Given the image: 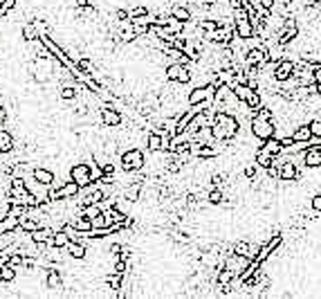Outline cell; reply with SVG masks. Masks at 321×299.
I'll list each match as a JSON object with an SVG mask.
<instances>
[{
  "label": "cell",
  "mask_w": 321,
  "mask_h": 299,
  "mask_svg": "<svg viewBox=\"0 0 321 299\" xmlns=\"http://www.w3.org/2000/svg\"><path fill=\"white\" fill-rule=\"evenodd\" d=\"M211 131H213V140L229 142V140H234L236 135H238L240 126H238V120H236L232 112H216V115H213Z\"/></svg>",
  "instance_id": "cell-1"
},
{
  "label": "cell",
  "mask_w": 321,
  "mask_h": 299,
  "mask_svg": "<svg viewBox=\"0 0 321 299\" xmlns=\"http://www.w3.org/2000/svg\"><path fill=\"white\" fill-rule=\"evenodd\" d=\"M250 128H252V135H254L256 140H261V142L274 137V133H277V126L272 124V120H263V117H258V115L252 117Z\"/></svg>",
  "instance_id": "cell-2"
},
{
  "label": "cell",
  "mask_w": 321,
  "mask_h": 299,
  "mask_svg": "<svg viewBox=\"0 0 321 299\" xmlns=\"http://www.w3.org/2000/svg\"><path fill=\"white\" fill-rule=\"evenodd\" d=\"M121 169L124 171H142L146 160H144V153L139 149H128L121 153Z\"/></svg>",
  "instance_id": "cell-3"
},
{
  "label": "cell",
  "mask_w": 321,
  "mask_h": 299,
  "mask_svg": "<svg viewBox=\"0 0 321 299\" xmlns=\"http://www.w3.org/2000/svg\"><path fill=\"white\" fill-rule=\"evenodd\" d=\"M213 95H216V86H213V83L195 86V88H191L187 101H189V106H198V104H205V101H213Z\"/></svg>",
  "instance_id": "cell-4"
},
{
  "label": "cell",
  "mask_w": 321,
  "mask_h": 299,
  "mask_svg": "<svg viewBox=\"0 0 321 299\" xmlns=\"http://www.w3.org/2000/svg\"><path fill=\"white\" fill-rule=\"evenodd\" d=\"M70 178L79 182L81 187H88V185H92V169H90V162H77L75 167L70 169Z\"/></svg>",
  "instance_id": "cell-5"
},
{
  "label": "cell",
  "mask_w": 321,
  "mask_h": 299,
  "mask_svg": "<svg viewBox=\"0 0 321 299\" xmlns=\"http://www.w3.org/2000/svg\"><path fill=\"white\" fill-rule=\"evenodd\" d=\"M294 67H297L294 61H290V59H281L279 63H274V79H277L279 83L290 81V79L294 77Z\"/></svg>",
  "instance_id": "cell-6"
},
{
  "label": "cell",
  "mask_w": 321,
  "mask_h": 299,
  "mask_svg": "<svg viewBox=\"0 0 321 299\" xmlns=\"http://www.w3.org/2000/svg\"><path fill=\"white\" fill-rule=\"evenodd\" d=\"M99 115H101L104 126H119V124H121L119 110H117L115 106H110V104H101L99 106Z\"/></svg>",
  "instance_id": "cell-7"
},
{
  "label": "cell",
  "mask_w": 321,
  "mask_h": 299,
  "mask_svg": "<svg viewBox=\"0 0 321 299\" xmlns=\"http://www.w3.org/2000/svg\"><path fill=\"white\" fill-rule=\"evenodd\" d=\"M301 176L299 167H297V162L292 160V157H288V160L283 162V167L279 169V180H285V182H290V180H297Z\"/></svg>",
  "instance_id": "cell-8"
},
{
  "label": "cell",
  "mask_w": 321,
  "mask_h": 299,
  "mask_svg": "<svg viewBox=\"0 0 321 299\" xmlns=\"http://www.w3.org/2000/svg\"><path fill=\"white\" fill-rule=\"evenodd\" d=\"M234 27H236V36L243 38V41H247V38H252V36H256V30H254V25H252L250 18L234 20Z\"/></svg>",
  "instance_id": "cell-9"
},
{
  "label": "cell",
  "mask_w": 321,
  "mask_h": 299,
  "mask_svg": "<svg viewBox=\"0 0 321 299\" xmlns=\"http://www.w3.org/2000/svg\"><path fill=\"white\" fill-rule=\"evenodd\" d=\"M279 245H281V234H274L265 245H261V247H258V255H256L254 259H256V261H261V263H263V261H267L269 255H272V252L277 250Z\"/></svg>",
  "instance_id": "cell-10"
},
{
  "label": "cell",
  "mask_w": 321,
  "mask_h": 299,
  "mask_svg": "<svg viewBox=\"0 0 321 299\" xmlns=\"http://www.w3.org/2000/svg\"><path fill=\"white\" fill-rule=\"evenodd\" d=\"M303 165H306V169L321 167V146H308L306 153H303Z\"/></svg>",
  "instance_id": "cell-11"
},
{
  "label": "cell",
  "mask_w": 321,
  "mask_h": 299,
  "mask_svg": "<svg viewBox=\"0 0 321 299\" xmlns=\"http://www.w3.org/2000/svg\"><path fill=\"white\" fill-rule=\"evenodd\" d=\"M63 284H65L63 274H61L54 266H52V268H47V277H45V286H47V288H52V290H59V288H63Z\"/></svg>",
  "instance_id": "cell-12"
},
{
  "label": "cell",
  "mask_w": 321,
  "mask_h": 299,
  "mask_svg": "<svg viewBox=\"0 0 321 299\" xmlns=\"http://www.w3.org/2000/svg\"><path fill=\"white\" fill-rule=\"evenodd\" d=\"M16 149V142H14V135L9 131H5V128H0V153L7 155L11 151Z\"/></svg>",
  "instance_id": "cell-13"
},
{
  "label": "cell",
  "mask_w": 321,
  "mask_h": 299,
  "mask_svg": "<svg viewBox=\"0 0 321 299\" xmlns=\"http://www.w3.org/2000/svg\"><path fill=\"white\" fill-rule=\"evenodd\" d=\"M20 227V216H16V214H5V218L0 221V232H14V229Z\"/></svg>",
  "instance_id": "cell-14"
},
{
  "label": "cell",
  "mask_w": 321,
  "mask_h": 299,
  "mask_svg": "<svg viewBox=\"0 0 321 299\" xmlns=\"http://www.w3.org/2000/svg\"><path fill=\"white\" fill-rule=\"evenodd\" d=\"M146 146H149V151H153V153H160V151H164V137H162L160 133L151 131L149 137H146Z\"/></svg>",
  "instance_id": "cell-15"
},
{
  "label": "cell",
  "mask_w": 321,
  "mask_h": 299,
  "mask_svg": "<svg viewBox=\"0 0 321 299\" xmlns=\"http://www.w3.org/2000/svg\"><path fill=\"white\" fill-rule=\"evenodd\" d=\"M142 187H144V182H142V180H135V182H131L126 189H124V194H121V196H124L126 200L135 202V200L139 198V194H142Z\"/></svg>",
  "instance_id": "cell-16"
},
{
  "label": "cell",
  "mask_w": 321,
  "mask_h": 299,
  "mask_svg": "<svg viewBox=\"0 0 321 299\" xmlns=\"http://www.w3.org/2000/svg\"><path fill=\"white\" fill-rule=\"evenodd\" d=\"M254 162H256V165L261 167V169H269V167H272V162H274V155L269 153L265 146H261V149L256 151V160H254Z\"/></svg>",
  "instance_id": "cell-17"
},
{
  "label": "cell",
  "mask_w": 321,
  "mask_h": 299,
  "mask_svg": "<svg viewBox=\"0 0 321 299\" xmlns=\"http://www.w3.org/2000/svg\"><path fill=\"white\" fill-rule=\"evenodd\" d=\"M292 137H294L297 142H310V140H312L310 124H299V126L294 128V133H292Z\"/></svg>",
  "instance_id": "cell-18"
},
{
  "label": "cell",
  "mask_w": 321,
  "mask_h": 299,
  "mask_svg": "<svg viewBox=\"0 0 321 299\" xmlns=\"http://www.w3.org/2000/svg\"><path fill=\"white\" fill-rule=\"evenodd\" d=\"M32 176L36 180H41V182H45V185H54V180H56L52 169H45V167H36L32 171Z\"/></svg>",
  "instance_id": "cell-19"
},
{
  "label": "cell",
  "mask_w": 321,
  "mask_h": 299,
  "mask_svg": "<svg viewBox=\"0 0 321 299\" xmlns=\"http://www.w3.org/2000/svg\"><path fill=\"white\" fill-rule=\"evenodd\" d=\"M67 255H70L72 259H86L88 245L86 243H77V241H70V245H67Z\"/></svg>",
  "instance_id": "cell-20"
},
{
  "label": "cell",
  "mask_w": 321,
  "mask_h": 299,
  "mask_svg": "<svg viewBox=\"0 0 321 299\" xmlns=\"http://www.w3.org/2000/svg\"><path fill=\"white\" fill-rule=\"evenodd\" d=\"M20 268L11 266V263H5V266H0V281H5V284H11V281L16 279V274H18Z\"/></svg>",
  "instance_id": "cell-21"
},
{
  "label": "cell",
  "mask_w": 321,
  "mask_h": 299,
  "mask_svg": "<svg viewBox=\"0 0 321 299\" xmlns=\"http://www.w3.org/2000/svg\"><path fill=\"white\" fill-rule=\"evenodd\" d=\"M52 245H56V247H63V250H67V245H70V234H67L63 227H61V229H56L54 236H52Z\"/></svg>",
  "instance_id": "cell-22"
},
{
  "label": "cell",
  "mask_w": 321,
  "mask_h": 299,
  "mask_svg": "<svg viewBox=\"0 0 321 299\" xmlns=\"http://www.w3.org/2000/svg\"><path fill=\"white\" fill-rule=\"evenodd\" d=\"M168 14H173L178 20H182V22H191V18H193L191 9H189V7H182V5H176V7H171V11H168Z\"/></svg>",
  "instance_id": "cell-23"
},
{
  "label": "cell",
  "mask_w": 321,
  "mask_h": 299,
  "mask_svg": "<svg viewBox=\"0 0 321 299\" xmlns=\"http://www.w3.org/2000/svg\"><path fill=\"white\" fill-rule=\"evenodd\" d=\"M234 93H236V97H238L240 101H247L254 95V88L252 86H247V83H236L234 86Z\"/></svg>",
  "instance_id": "cell-24"
},
{
  "label": "cell",
  "mask_w": 321,
  "mask_h": 299,
  "mask_svg": "<svg viewBox=\"0 0 321 299\" xmlns=\"http://www.w3.org/2000/svg\"><path fill=\"white\" fill-rule=\"evenodd\" d=\"M263 146H265V149H267L272 155H279L281 151H283V144H281V140L277 137V135H274V137H269V140H265V142H263Z\"/></svg>",
  "instance_id": "cell-25"
},
{
  "label": "cell",
  "mask_w": 321,
  "mask_h": 299,
  "mask_svg": "<svg viewBox=\"0 0 321 299\" xmlns=\"http://www.w3.org/2000/svg\"><path fill=\"white\" fill-rule=\"evenodd\" d=\"M182 70H184L182 63H168V67H166V79H168V81H176V83H178V79H180V75H182Z\"/></svg>",
  "instance_id": "cell-26"
},
{
  "label": "cell",
  "mask_w": 321,
  "mask_h": 299,
  "mask_svg": "<svg viewBox=\"0 0 321 299\" xmlns=\"http://www.w3.org/2000/svg\"><path fill=\"white\" fill-rule=\"evenodd\" d=\"M22 38H25L27 43H36L41 36H38V32L34 30L32 22H27V25H22Z\"/></svg>",
  "instance_id": "cell-27"
},
{
  "label": "cell",
  "mask_w": 321,
  "mask_h": 299,
  "mask_svg": "<svg viewBox=\"0 0 321 299\" xmlns=\"http://www.w3.org/2000/svg\"><path fill=\"white\" fill-rule=\"evenodd\" d=\"M166 27L171 30L173 34H182L184 32V22L182 20H178L173 14H168V20H166Z\"/></svg>",
  "instance_id": "cell-28"
},
{
  "label": "cell",
  "mask_w": 321,
  "mask_h": 299,
  "mask_svg": "<svg viewBox=\"0 0 321 299\" xmlns=\"http://www.w3.org/2000/svg\"><path fill=\"white\" fill-rule=\"evenodd\" d=\"M30 22L34 25V30L38 32V36H45V34H50V25H47V22H45L43 18H32Z\"/></svg>",
  "instance_id": "cell-29"
},
{
  "label": "cell",
  "mask_w": 321,
  "mask_h": 299,
  "mask_svg": "<svg viewBox=\"0 0 321 299\" xmlns=\"http://www.w3.org/2000/svg\"><path fill=\"white\" fill-rule=\"evenodd\" d=\"M223 191H220V187H213V189H209V196H207V200L211 202V205H220L223 202Z\"/></svg>",
  "instance_id": "cell-30"
},
{
  "label": "cell",
  "mask_w": 321,
  "mask_h": 299,
  "mask_svg": "<svg viewBox=\"0 0 321 299\" xmlns=\"http://www.w3.org/2000/svg\"><path fill=\"white\" fill-rule=\"evenodd\" d=\"M218 27H220V25H218V22L216 20H213V18H209V20H200V30L202 32H205V36H207V34H211L213 30H218Z\"/></svg>",
  "instance_id": "cell-31"
},
{
  "label": "cell",
  "mask_w": 321,
  "mask_h": 299,
  "mask_svg": "<svg viewBox=\"0 0 321 299\" xmlns=\"http://www.w3.org/2000/svg\"><path fill=\"white\" fill-rule=\"evenodd\" d=\"M16 7V0H0V16H7Z\"/></svg>",
  "instance_id": "cell-32"
},
{
  "label": "cell",
  "mask_w": 321,
  "mask_h": 299,
  "mask_svg": "<svg viewBox=\"0 0 321 299\" xmlns=\"http://www.w3.org/2000/svg\"><path fill=\"white\" fill-rule=\"evenodd\" d=\"M254 115H258V117H263V120H272V110L267 108V106H261V108H258Z\"/></svg>",
  "instance_id": "cell-33"
},
{
  "label": "cell",
  "mask_w": 321,
  "mask_h": 299,
  "mask_svg": "<svg viewBox=\"0 0 321 299\" xmlns=\"http://www.w3.org/2000/svg\"><path fill=\"white\" fill-rule=\"evenodd\" d=\"M101 169H104V176H115V165H110V162H106Z\"/></svg>",
  "instance_id": "cell-34"
},
{
  "label": "cell",
  "mask_w": 321,
  "mask_h": 299,
  "mask_svg": "<svg viewBox=\"0 0 321 299\" xmlns=\"http://www.w3.org/2000/svg\"><path fill=\"white\" fill-rule=\"evenodd\" d=\"M258 7H265V9H274V0H261Z\"/></svg>",
  "instance_id": "cell-35"
},
{
  "label": "cell",
  "mask_w": 321,
  "mask_h": 299,
  "mask_svg": "<svg viewBox=\"0 0 321 299\" xmlns=\"http://www.w3.org/2000/svg\"><path fill=\"white\" fill-rule=\"evenodd\" d=\"M306 3H308V5H310V7H314V5H319V3H321V0H306Z\"/></svg>",
  "instance_id": "cell-36"
},
{
  "label": "cell",
  "mask_w": 321,
  "mask_h": 299,
  "mask_svg": "<svg viewBox=\"0 0 321 299\" xmlns=\"http://www.w3.org/2000/svg\"><path fill=\"white\" fill-rule=\"evenodd\" d=\"M198 3H211V5H213V3H216V0H198Z\"/></svg>",
  "instance_id": "cell-37"
}]
</instances>
